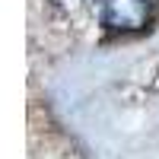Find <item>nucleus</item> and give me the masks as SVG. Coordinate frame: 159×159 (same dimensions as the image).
Returning a JSON list of instances; mask_svg holds the SVG:
<instances>
[{"mask_svg": "<svg viewBox=\"0 0 159 159\" xmlns=\"http://www.w3.org/2000/svg\"><path fill=\"white\" fill-rule=\"evenodd\" d=\"M153 0H102V22L111 32H137L150 22Z\"/></svg>", "mask_w": 159, "mask_h": 159, "instance_id": "nucleus-1", "label": "nucleus"}, {"mask_svg": "<svg viewBox=\"0 0 159 159\" xmlns=\"http://www.w3.org/2000/svg\"><path fill=\"white\" fill-rule=\"evenodd\" d=\"M54 3H57L61 10H67V13H80V10H86L92 0H54Z\"/></svg>", "mask_w": 159, "mask_h": 159, "instance_id": "nucleus-2", "label": "nucleus"}]
</instances>
